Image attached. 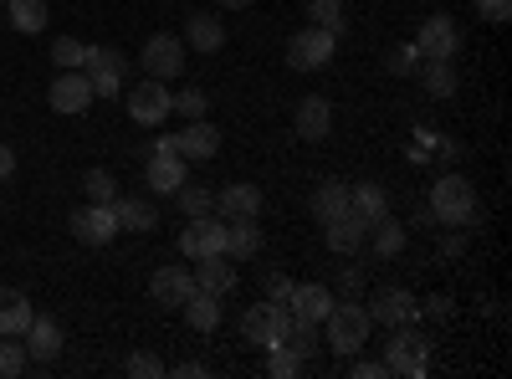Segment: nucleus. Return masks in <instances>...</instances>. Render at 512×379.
Returning a JSON list of instances; mask_svg holds the SVG:
<instances>
[{
  "label": "nucleus",
  "instance_id": "1",
  "mask_svg": "<svg viewBox=\"0 0 512 379\" xmlns=\"http://www.w3.org/2000/svg\"><path fill=\"white\" fill-rule=\"evenodd\" d=\"M431 221L456 226V231L477 226V190H472V180L466 175H441L431 185Z\"/></svg>",
  "mask_w": 512,
  "mask_h": 379
},
{
  "label": "nucleus",
  "instance_id": "2",
  "mask_svg": "<svg viewBox=\"0 0 512 379\" xmlns=\"http://www.w3.org/2000/svg\"><path fill=\"white\" fill-rule=\"evenodd\" d=\"M328 323V349L333 354H359L364 344H369V308H359V303H333V313L323 318Z\"/></svg>",
  "mask_w": 512,
  "mask_h": 379
},
{
  "label": "nucleus",
  "instance_id": "3",
  "mask_svg": "<svg viewBox=\"0 0 512 379\" xmlns=\"http://www.w3.org/2000/svg\"><path fill=\"white\" fill-rule=\"evenodd\" d=\"M425 364H431V344H425V333L415 328H390V344H384V369L390 374H405V379H420Z\"/></svg>",
  "mask_w": 512,
  "mask_h": 379
},
{
  "label": "nucleus",
  "instance_id": "4",
  "mask_svg": "<svg viewBox=\"0 0 512 379\" xmlns=\"http://www.w3.org/2000/svg\"><path fill=\"white\" fill-rule=\"evenodd\" d=\"M287 328H292V308L287 303H256L246 318H241V333H246V344H256V349H277V344H287Z\"/></svg>",
  "mask_w": 512,
  "mask_h": 379
},
{
  "label": "nucleus",
  "instance_id": "5",
  "mask_svg": "<svg viewBox=\"0 0 512 379\" xmlns=\"http://www.w3.org/2000/svg\"><path fill=\"white\" fill-rule=\"evenodd\" d=\"M333 52H338V36L323 31V26H303V31L287 41V62H292L297 72H318V67H328Z\"/></svg>",
  "mask_w": 512,
  "mask_h": 379
},
{
  "label": "nucleus",
  "instance_id": "6",
  "mask_svg": "<svg viewBox=\"0 0 512 379\" xmlns=\"http://www.w3.org/2000/svg\"><path fill=\"white\" fill-rule=\"evenodd\" d=\"M180 251L190 262L200 257H226V221L210 210V216H190V226L180 231Z\"/></svg>",
  "mask_w": 512,
  "mask_h": 379
},
{
  "label": "nucleus",
  "instance_id": "7",
  "mask_svg": "<svg viewBox=\"0 0 512 379\" xmlns=\"http://www.w3.org/2000/svg\"><path fill=\"white\" fill-rule=\"evenodd\" d=\"M144 72L149 77H159V82H169V77H180L185 72V41L180 36H169V31H154L149 41H144Z\"/></svg>",
  "mask_w": 512,
  "mask_h": 379
},
{
  "label": "nucleus",
  "instance_id": "8",
  "mask_svg": "<svg viewBox=\"0 0 512 379\" xmlns=\"http://www.w3.org/2000/svg\"><path fill=\"white\" fill-rule=\"evenodd\" d=\"M82 72H88V82H93V98H118V88H123V52H113V47H88V57H82Z\"/></svg>",
  "mask_w": 512,
  "mask_h": 379
},
{
  "label": "nucleus",
  "instance_id": "9",
  "mask_svg": "<svg viewBox=\"0 0 512 379\" xmlns=\"http://www.w3.org/2000/svg\"><path fill=\"white\" fill-rule=\"evenodd\" d=\"M118 231H123V226H118V216H113V205H82V210H72V236H77L82 246H108Z\"/></svg>",
  "mask_w": 512,
  "mask_h": 379
},
{
  "label": "nucleus",
  "instance_id": "10",
  "mask_svg": "<svg viewBox=\"0 0 512 379\" xmlns=\"http://www.w3.org/2000/svg\"><path fill=\"white\" fill-rule=\"evenodd\" d=\"M456 47H461V31H456V21H451V16H425V26H420V36H415V52H420V62H425V57H441V62H451V57H456Z\"/></svg>",
  "mask_w": 512,
  "mask_h": 379
},
{
  "label": "nucleus",
  "instance_id": "11",
  "mask_svg": "<svg viewBox=\"0 0 512 379\" xmlns=\"http://www.w3.org/2000/svg\"><path fill=\"white\" fill-rule=\"evenodd\" d=\"M47 103H52V113H88V108H93V82H88V72H82V67L62 72V77L52 82Z\"/></svg>",
  "mask_w": 512,
  "mask_h": 379
},
{
  "label": "nucleus",
  "instance_id": "12",
  "mask_svg": "<svg viewBox=\"0 0 512 379\" xmlns=\"http://www.w3.org/2000/svg\"><path fill=\"white\" fill-rule=\"evenodd\" d=\"M185 164H190V159H180L175 149H169V139H159V144H154V159H149V190H154V195H175V190L190 180Z\"/></svg>",
  "mask_w": 512,
  "mask_h": 379
},
{
  "label": "nucleus",
  "instance_id": "13",
  "mask_svg": "<svg viewBox=\"0 0 512 379\" xmlns=\"http://www.w3.org/2000/svg\"><path fill=\"white\" fill-rule=\"evenodd\" d=\"M169 149H175L180 159H216L221 154V129L205 118H190V129L169 134Z\"/></svg>",
  "mask_w": 512,
  "mask_h": 379
},
{
  "label": "nucleus",
  "instance_id": "14",
  "mask_svg": "<svg viewBox=\"0 0 512 379\" xmlns=\"http://www.w3.org/2000/svg\"><path fill=\"white\" fill-rule=\"evenodd\" d=\"M128 118L144 123V129H154V123L169 118V93H164V82L159 77H144L134 93H128Z\"/></svg>",
  "mask_w": 512,
  "mask_h": 379
},
{
  "label": "nucleus",
  "instance_id": "15",
  "mask_svg": "<svg viewBox=\"0 0 512 379\" xmlns=\"http://www.w3.org/2000/svg\"><path fill=\"white\" fill-rule=\"evenodd\" d=\"M21 339H26V359H36V364H52V359L62 354V344H67V333H62V323H57V318L36 313V318H31V328L21 333Z\"/></svg>",
  "mask_w": 512,
  "mask_h": 379
},
{
  "label": "nucleus",
  "instance_id": "16",
  "mask_svg": "<svg viewBox=\"0 0 512 379\" xmlns=\"http://www.w3.org/2000/svg\"><path fill=\"white\" fill-rule=\"evenodd\" d=\"M190 292H195V272L190 267H159L154 282H149V298L159 308H185Z\"/></svg>",
  "mask_w": 512,
  "mask_h": 379
},
{
  "label": "nucleus",
  "instance_id": "17",
  "mask_svg": "<svg viewBox=\"0 0 512 379\" xmlns=\"http://www.w3.org/2000/svg\"><path fill=\"white\" fill-rule=\"evenodd\" d=\"M216 216H221V221L262 216V190H256V185H246V180H231L226 190H216Z\"/></svg>",
  "mask_w": 512,
  "mask_h": 379
},
{
  "label": "nucleus",
  "instance_id": "18",
  "mask_svg": "<svg viewBox=\"0 0 512 379\" xmlns=\"http://www.w3.org/2000/svg\"><path fill=\"white\" fill-rule=\"evenodd\" d=\"M333 287H323V282H303V287H292V298H287V308H292V318H303V323H323L328 313H333Z\"/></svg>",
  "mask_w": 512,
  "mask_h": 379
},
{
  "label": "nucleus",
  "instance_id": "19",
  "mask_svg": "<svg viewBox=\"0 0 512 379\" xmlns=\"http://www.w3.org/2000/svg\"><path fill=\"white\" fill-rule=\"evenodd\" d=\"M349 216H359V226L369 231L374 221H384V216H390V190H384V185H374V180H364V185H349Z\"/></svg>",
  "mask_w": 512,
  "mask_h": 379
},
{
  "label": "nucleus",
  "instance_id": "20",
  "mask_svg": "<svg viewBox=\"0 0 512 379\" xmlns=\"http://www.w3.org/2000/svg\"><path fill=\"white\" fill-rule=\"evenodd\" d=\"M292 129H297V139L323 144V139L333 134V108H328V98H303V103H297Z\"/></svg>",
  "mask_w": 512,
  "mask_h": 379
},
{
  "label": "nucleus",
  "instance_id": "21",
  "mask_svg": "<svg viewBox=\"0 0 512 379\" xmlns=\"http://www.w3.org/2000/svg\"><path fill=\"white\" fill-rule=\"evenodd\" d=\"M185 47H195V52H221L226 47V26H221V16H210V11H195V16H185Z\"/></svg>",
  "mask_w": 512,
  "mask_h": 379
},
{
  "label": "nucleus",
  "instance_id": "22",
  "mask_svg": "<svg viewBox=\"0 0 512 379\" xmlns=\"http://www.w3.org/2000/svg\"><path fill=\"white\" fill-rule=\"evenodd\" d=\"M410 318H415V298H410V292H400V287H384L379 298L369 303V323L400 328V323H410Z\"/></svg>",
  "mask_w": 512,
  "mask_h": 379
},
{
  "label": "nucleus",
  "instance_id": "23",
  "mask_svg": "<svg viewBox=\"0 0 512 379\" xmlns=\"http://www.w3.org/2000/svg\"><path fill=\"white\" fill-rule=\"evenodd\" d=\"M31 298L21 287H0V333H11V339H21V333L31 328Z\"/></svg>",
  "mask_w": 512,
  "mask_h": 379
},
{
  "label": "nucleus",
  "instance_id": "24",
  "mask_svg": "<svg viewBox=\"0 0 512 379\" xmlns=\"http://www.w3.org/2000/svg\"><path fill=\"white\" fill-rule=\"evenodd\" d=\"M256 251H262V226H256V216L226 221V257H236V262H251Z\"/></svg>",
  "mask_w": 512,
  "mask_h": 379
},
{
  "label": "nucleus",
  "instance_id": "25",
  "mask_svg": "<svg viewBox=\"0 0 512 379\" xmlns=\"http://www.w3.org/2000/svg\"><path fill=\"white\" fill-rule=\"evenodd\" d=\"M195 287H205V292H216V298H226V292L236 287V267H231V257H200V262H195Z\"/></svg>",
  "mask_w": 512,
  "mask_h": 379
},
{
  "label": "nucleus",
  "instance_id": "26",
  "mask_svg": "<svg viewBox=\"0 0 512 379\" xmlns=\"http://www.w3.org/2000/svg\"><path fill=\"white\" fill-rule=\"evenodd\" d=\"M185 318H190L195 333L221 328V298H216V292H205V287H195L190 298H185Z\"/></svg>",
  "mask_w": 512,
  "mask_h": 379
},
{
  "label": "nucleus",
  "instance_id": "27",
  "mask_svg": "<svg viewBox=\"0 0 512 379\" xmlns=\"http://www.w3.org/2000/svg\"><path fill=\"white\" fill-rule=\"evenodd\" d=\"M323 241H328V251H338V257H354V251L364 246V226H359V216H338V221H328V226H323Z\"/></svg>",
  "mask_w": 512,
  "mask_h": 379
},
{
  "label": "nucleus",
  "instance_id": "28",
  "mask_svg": "<svg viewBox=\"0 0 512 379\" xmlns=\"http://www.w3.org/2000/svg\"><path fill=\"white\" fill-rule=\"evenodd\" d=\"M313 216H318L323 226L338 221V216H349V185H344V180L318 185V190H313Z\"/></svg>",
  "mask_w": 512,
  "mask_h": 379
},
{
  "label": "nucleus",
  "instance_id": "29",
  "mask_svg": "<svg viewBox=\"0 0 512 379\" xmlns=\"http://www.w3.org/2000/svg\"><path fill=\"white\" fill-rule=\"evenodd\" d=\"M113 216H118V226H123V231H139V236L159 226V216L149 210V200H139V195H128V200H113Z\"/></svg>",
  "mask_w": 512,
  "mask_h": 379
},
{
  "label": "nucleus",
  "instance_id": "30",
  "mask_svg": "<svg viewBox=\"0 0 512 379\" xmlns=\"http://www.w3.org/2000/svg\"><path fill=\"white\" fill-rule=\"evenodd\" d=\"M364 236L374 241V257H384V262H390V257H400V251H405V226H400L395 216L374 221V226H369Z\"/></svg>",
  "mask_w": 512,
  "mask_h": 379
},
{
  "label": "nucleus",
  "instance_id": "31",
  "mask_svg": "<svg viewBox=\"0 0 512 379\" xmlns=\"http://www.w3.org/2000/svg\"><path fill=\"white\" fill-rule=\"evenodd\" d=\"M6 11H11V26L21 36L47 31V0H6Z\"/></svg>",
  "mask_w": 512,
  "mask_h": 379
},
{
  "label": "nucleus",
  "instance_id": "32",
  "mask_svg": "<svg viewBox=\"0 0 512 379\" xmlns=\"http://www.w3.org/2000/svg\"><path fill=\"white\" fill-rule=\"evenodd\" d=\"M420 77H425V93H431V98H456V67L451 62L425 57L420 62Z\"/></svg>",
  "mask_w": 512,
  "mask_h": 379
},
{
  "label": "nucleus",
  "instance_id": "33",
  "mask_svg": "<svg viewBox=\"0 0 512 379\" xmlns=\"http://www.w3.org/2000/svg\"><path fill=\"white\" fill-rule=\"evenodd\" d=\"M287 349H292L297 359H313V354H318V323L292 318V328H287Z\"/></svg>",
  "mask_w": 512,
  "mask_h": 379
},
{
  "label": "nucleus",
  "instance_id": "34",
  "mask_svg": "<svg viewBox=\"0 0 512 379\" xmlns=\"http://www.w3.org/2000/svg\"><path fill=\"white\" fill-rule=\"evenodd\" d=\"M308 16H313V26L344 36V0H308Z\"/></svg>",
  "mask_w": 512,
  "mask_h": 379
},
{
  "label": "nucleus",
  "instance_id": "35",
  "mask_svg": "<svg viewBox=\"0 0 512 379\" xmlns=\"http://www.w3.org/2000/svg\"><path fill=\"white\" fill-rule=\"evenodd\" d=\"M26 344H16L11 333H0V379H16V374H26Z\"/></svg>",
  "mask_w": 512,
  "mask_h": 379
},
{
  "label": "nucleus",
  "instance_id": "36",
  "mask_svg": "<svg viewBox=\"0 0 512 379\" xmlns=\"http://www.w3.org/2000/svg\"><path fill=\"white\" fill-rule=\"evenodd\" d=\"M175 200H180L185 216H210V210H216V195L200 190V185H180V190H175Z\"/></svg>",
  "mask_w": 512,
  "mask_h": 379
},
{
  "label": "nucleus",
  "instance_id": "37",
  "mask_svg": "<svg viewBox=\"0 0 512 379\" xmlns=\"http://www.w3.org/2000/svg\"><path fill=\"white\" fill-rule=\"evenodd\" d=\"M267 354H272V359H267V374H272V379H292V374L308 369V359H297L287 344H277V349H267Z\"/></svg>",
  "mask_w": 512,
  "mask_h": 379
},
{
  "label": "nucleus",
  "instance_id": "38",
  "mask_svg": "<svg viewBox=\"0 0 512 379\" xmlns=\"http://www.w3.org/2000/svg\"><path fill=\"white\" fill-rule=\"evenodd\" d=\"M82 190H88V200H93V205H113V200H118V190H113V175H108V170H88V175H82Z\"/></svg>",
  "mask_w": 512,
  "mask_h": 379
},
{
  "label": "nucleus",
  "instance_id": "39",
  "mask_svg": "<svg viewBox=\"0 0 512 379\" xmlns=\"http://www.w3.org/2000/svg\"><path fill=\"white\" fill-rule=\"evenodd\" d=\"M82 57H88V47H82V41H72V36H57V41H52V62H57L62 72L82 67Z\"/></svg>",
  "mask_w": 512,
  "mask_h": 379
},
{
  "label": "nucleus",
  "instance_id": "40",
  "mask_svg": "<svg viewBox=\"0 0 512 379\" xmlns=\"http://www.w3.org/2000/svg\"><path fill=\"white\" fill-rule=\"evenodd\" d=\"M205 93L200 88H185V93H175V98H169V113H180V118H205Z\"/></svg>",
  "mask_w": 512,
  "mask_h": 379
},
{
  "label": "nucleus",
  "instance_id": "41",
  "mask_svg": "<svg viewBox=\"0 0 512 379\" xmlns=\"http://www.w3.org/2000/svg\"><path fill=\"white\" fill-rule=\"evenodd\" d=\"M123 369H128V379H159V374H164V364H159L154 354H134Z\"/></svg>",
  "mask_w": 512,
  "mask_h": 379
},
{
  "label": "nucleus",
  "instance_id": "42",
  "mask_svg": "<svg viewBox=\"0 0 512 379\" xmlns=\"http://www.w3.org/2000/svg\"><path fill=\"white\" fill-rule=\"evenodd\" d=\"M384 67H390L395 77H410V72H420V52L415 47H400V52H390V62H384Z\"/></svg>",
  "mask_w": 512,
  "mask_h": 379
},
{
  "label": "nucleus",
  "instance_id": "43",
  "mask_svg": "<svg viewBox=\"0 0 512 379\" xmlns=\"http://www.w3.org/2000/svg\"><path fill=\"white\" fill-rule=\"evenodd\" d=\"M477 16L502 26V21H512V0H477Z\"/></svg>",
  "mask_w": 512,
  "mask_h": 379
},
{
  "label": "nucleus",
  "instance_id": "44",
  "mask_svg": "<svg viewBox=\"0 0 512 379\" xmlns=\"http://www.w3.org/2000/svg\"><path fill=\"white\" fill-rule=\"evenodd\" d=\"M292 287H297L292 277H282V272H267V298H272V303H287V298H292Z\"/></svg>",
  "mask_w": 512,
  "mask_h": 379
},
{
  "label": "nucleus",
  "instance_id": "45",
  "mask_svg": "<svg viewBox=\"0 0 512 379\" xmlns=\"http://www.w3.org/2000/svg\"><path fill=\"white\" fill-rule=\"evenodd\" d=\"M354 379H390V369H384V359H354V369H349Z\"/></svg>",
  "mask_w": 512,
  "mask_h": 379
},
{
  "label": "nucleus",
  "instance_id": "46",
  "mask_svg": "<svg viewBox=\"0 0 512 379\" xmlns=\"http://www.w3.org/2000/svg\"><path fill=\"white\" fill-rule=\"evenodd\" d=\"M11 175H16V154L0 144V180H11Z\"/></svg>",
  "mask_w": 512,
  "mask_h": 379
},
{
  "label": "nucleus",
  "instance_id": "47",
  "mask_svg": "<svg viewBox=\"0 0 512 379\" xmlns=\"http://www.w3.org/2000/svg\"><path fill=\"white\" fill-rule=\"evenodd\" d=\"M338 287H344V298H354V292H359V287H364V277H359V272H354V267H349V272H344V282H338Z\"/></svg>",
  "mask_w": 512,
  "mask_h": 379
},
{
  "label": "nucleus",
  "instance_id": "48",
  "mask_svg": "<svg viewBox=\"0 0 512 379\" xmlns=\"http://www.w3.org/2000/svg\"><path fill=\"white\" fill-rule=\"evenodd\" d=\"M175 374H180V379H200V374H205V364H195V359H190V364H180Z\"/></svg>",
  "mask_w": 512,
  "mask_h": 379
},
{
  "label": "nucleus",
  "instance_id": "49",
  "mask_svg": "<svg viewBox=\"0 0 512 379\" xmlns=\"http://www.w3.org/2000/svg\"><path fill=\"white\" fill-rule=\"evenodd\" d=\"M466 251V236H446V257H461Z\"/></svg>",
  "mask_w": 512,
  "mask_h": 379
},
{
  "label": "nucleus",
  "instance_id": "50",
  "mask_svg": "<svg viewBox=\"0 0 512 379\" xmlns=\"http://www.w3.org/2000/svg\"><path fill=\"white\" fill-rule=\"evenodd\" d=\"M221 6H226V11H246V6H251V0H221Z\"/></svg>",
  "mask_w": 512,
  "mask_h": 379
},
{
  "label": "nucleus",
  "instance_id": "51",
  "mask_svg": "<svg viewBox=\"0 0 512 379\" xmlns=\"http://www.w3.org/2000/svg\"><path fill=\"white\" fill-rule=\"evenodd\" d=\"M0 6H6V0H0Z\"/></svg>",
  "mask_w": 512,
  "mask_h": 379
}]
</instances>
